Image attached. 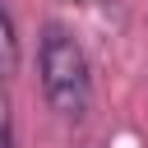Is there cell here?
<instances>
[{"label":"cell","mask_w":148,"mask_h":148,"mask_svg":"<svg viewBox=\"0 0 148 148\" xmlns=\"http://www.w3.org/2000/svg\"><path fill=\"white\" fill-rule=\"evenodd\" d=\"M37 65H42L46 106L60 120H83L88 116V102H92V69H88V56H83L79 37L65 23H46L42 28Z\"/></svg>","instance_id":"cell-1"},{"label":"cell","mask_w":148,"mask_h":148,"mask_svg":"<svg viewBox=\"0 0 148 148\" xmlns=\"http://www.w3.org/2000/svg\"><path fill=\"white\" fill-rule=\"evenodd\" d=\"M18 69V32H14V18L0 0V79H9Z\"/></svg>","instance_id":"cell-2"},{"label":"cell","mask_w":148,"mask_h":148,"mask_svg":"<svg viewBox=\"0 0 148 148\" xmlns=\"http://www.w3.org/2000/svg\"><path fill=\"white\" fill-rule=\"evenodd\" d=\"M0 148H14V116H9L5 92H0Z\"/></svg>","instance_id":"cell-3"},{"label":"cell","mask_w":148,"mask_h":148,"mask_svg":"<svg viewBox=\"0 0 148 148\" xmlns=\"http://www.w3.org/2000/svg\"><path fill=\"white\" fill-rule=\"evenodd\" d=\"M69 5H79V0H69Z\"/></svg>","instance_id":"cell-4"}]
</instances>
